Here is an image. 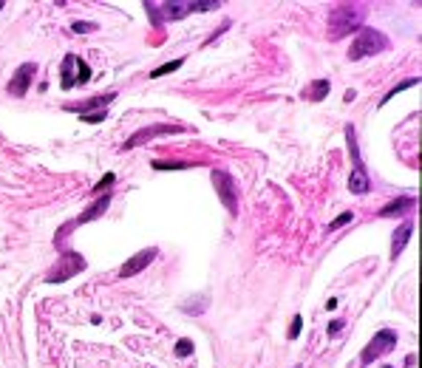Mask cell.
I'll use <instances>...</instances> for the list:
<instances>
[{
    "mask_svg": "<svg viewBox=\"0 0 422 368\" xmlns=\"http://www.w3.org/2000/svg\"><path fill=\"white\" fill-rule=\"evenodd\" d=\"M351 218H354V213H343V215H337L335 221H329V233H335V229L346 227V224H349Z\"/></svg>",
    "mask_w": 422,
    "mask_h": 368,
    "instance_id": "ffe728a7",
    "label": "cell"
},
{
    "mask_svg": "<svg viewBox=\"0 0 422 368\" xmlns=\"http://www.w3.org/2000/svg\"><path fill=\"white\" fill-rule=\"evenodd\" d=\"M295 368H298V365H295Z\"/></svg>",
    "mask_w": 422,
    "mask_h": 368,
    "instance_id": "f1b7e54d",
    "label": "cell"
},
{
    "mask_svg": "<svg viewBox=\"0 0 422 368\" xmlns=\"http://www.w3.org/2000/svg\"><path fill=\"white\" fill-rule=\"evenodd\" d=\"M210 178H213L215 193H218L221 204L227 207V213H230V215H238V190H235L233 176H230L227 170H213V173H210Z\"/></svg>",
    "mask_w": 422,
    "mask_h": 368,
    "instance_id": "ba28073f",
    "label": "cell"
},
{
    "mask_svg": "<svg viewBox=\"0 0 422 368\" xmlns=\"http://www.w3.org/2000/svg\"><path fill=\"white\" fill-rule=\"evenodd\" d=\"M0 9H3V0H0Z\"/></svg>",
    "mask_w": 422,
    "mask_h": 368,
    "instance_id": "83f0119b",
    "label": "cell"
},
{
    "mask_svg": "<svg viewBox=\"0 0 422 368\" xmlns=\"http://www.w3.org/2000/svg\"><path fill=\"white\" fill-rule=\"evenodd\" d=\"M153 167L156 170H187L193 165H187V162H153Z\"/></svg>",
    "mask_w": 422,
    "mask_h": 368,
    "instance_id": "d6986e66",
    "label": "cell"
},
{
    "mask_svg": "<svg viewBox=\"0 0 422 368\" xmlns=\"http://www.w3.org/2000/svg\"><path fill=\"white\" fill-rule=\"evenodd\" d=\"M363 17H366V9L357 6V3H340V6H335L329 12V37L331 40H340V37L363 29Z\"/></svg>",
    "mask_w": 422,
    "mask_h": 368,
    "instance_id": "6da1fadb",
    "label": "cell"
},
{
    "mask_svg": "<svg viewBox=\"0 0 422 368\" xmlns=\"http://www.w3.org/2000/svg\"><path fill=\"white\" fill-rule=\"evenodd\" d=\"M182 125H170V122H162V125H147V128H139L134 136H128L122 145V150H134V147L145 145V142L156 139V136H165V133H182Z\"/></svg>",
    "mask_w": 422,
    "mask_h": 368,
    "instance_id": "9c48e42d",
    "label": "cell"
},
{
    "mask_svg": "<svg viewBox=\"0 0 422 368\" xmlns=\"http://www.w3.org/2000/svg\"><path fill=\"white\" fill-rule=\"evenodd\" d=\"M346 142H349V153L354 156V167H351V176H349V190L354 193V196H366L368 190H371V178H368L366 173V165H363L360 159V147H357V133L354 128H346Z\"/></svg>",
    "mask_w": 422,
    "mask_h": 368,
    "instance_id": "3957f363",
    "label": "cell"
},
{
    "mask_svg": "<svg viewBox=\"0 0 422 368\" xmlns=\"http://www.w3.org/2000/svg\"><path fill=\"white\" fill-rule=\"evenodd\" d=\"M213 9H218V0H170L162 3V17L182 20L193 12H213Z\"/></svg>",
    "mask_w": 422,
    "mask_h": 368,
    "instance_id": "52a82bcc",
    "label": "cell"
},
{
    "mask_svg": "<svg viewBox=\"0 0 422 368\" xmlns=\"http://www.w3.org/2000/svg\"><path fill=\"white\" fill-rule=\"evenodd\" d=\"M85 266L88 264H85V258H82L80 252H62V255L57 258L54 269L46 275V281L49 283H65V281H71L74 275H80Z\"/></svg>",
    "mask_w": 422,
    "mask_h": 368,
    "instance_id": "8992f818",
    "label": "cell"
},
{
    "mask_svg": "<svg viewBox=\"0 0 422 368\" xmlns=\"http://www.w3.org/2000/svg\"><path fill=\"white\" fill-rule=\"evenodd\" d=\"M340 306V301H337V297H329V303H326V309H337Z\"/></svg>",
    "mask_w": 422,
    "mask_h": 368,
    "instance_id": "4316f807",
    "label": "cell"
},
{
    "mask_svg": "<svg viewBox=\"0 0 422 368\" xmlns=\"http://www.w3.org/2000/svg\"><path fill=\"white\" fill-rule=\"evenodd\" d=\"M411 207H414V198L403 196V198H394V201H388L386 207L380 210V215H383V218H394V215H403L405 210H411Z\"/></svg>",
    "mask_w": 422,
    "mask_h": 368,
    "instance_id": "2e32d148",
    "label": "cell"
},
{
    "mask_svg": "<svg viewBox=\"0 0 422 368\" xmlns=\"http://www.w3.org/2000/svg\"><path fill=\"white\" fill-rule=\"evenodd\" d=\"M110 184H114V173H105V178H102V181H97V184H94V193H97V196H102V190H108Z\"/></svg>",
    "mask_w": 422,
    "mask_h": 368,
    "instance_id": "d4e9b609",
    "label": "cell"
},
{
    "mask_svg": "<svg viewBox=\"0 0 422 368\" xmlns=\"http://www.w3.org/2000/svg\"><path fill=\"white\" fill-rule=\"evenodd\" d=\"M60 77H62L60 85L65 91H71L74 85H85L91 80V68H88V62L80 54H65L62 57V65H60Z\"/></svg>",
    "mask_w": 422,
    "mask_h": 368,
    "instance_id": "277c9868",
    "label": "cell"
},
{
    "mask_svg": "<svg viewBox=\"0 0 422 368\" xmlns=\"http://www.w3.org/2000/svg\"><path fill=\"white\" fill-rule=\"evenodd\" d=\"M179 68H182V60H170V62H165V65L153 68V71H150V80H159V77H165V74H173V71H179Z\"/></svg>",
    "mask_w": 422,
    "mask_h": 368,
    "instance_id": "e0dca14e",
    "label": "cell"
},
{
    "mask_svg": "<svg viewBox=\"0 0 422 368\" xmlns=\"http://www.w3.org/2000/svg\"><path fill=\"white\" fill-rule=\"evenodd\" d=\"M114 99H117V94L108 91V94H102V97H91L82 105H71V110H77V113H94V110H105Z\"/></svg>",
    "mask_w": 422,
    "mask_h": 368,
    "instance_id": "4fadbf2b",
    "label": "cell"
},
{
    "mask_svg": "<svg viewBox=\"0 0 422 368\" xmlns=\"http://www.w3.org/2000/svg\"><path fill=\"white\" fill-rule=\"evenodd\" d=\"M300 329H303V317H300V314H295L292 326H289V340H298L300 337Z\"/></svg>",
    "mask_w": 422,
    "mask_h": 368,
    "instance_id": "cb8c5ba5",
    "label": "cell"
},
{
    "mask_svg": "<svg viewBox=\"0 0 422 368\" xmlns=\"http://www.w3.org/2000/svg\"><path fill=\"white\" fill-rule=\"evenodd\" d=\"M176 354L179 357H190V354H193V340H187V337L179 340V343H176Z\"/></svg>",
    "mask_w": 422,
    "mask_h": 368,
    "instance_id": "7402d4cb",
    "label": "cell"
},
{
    "mask_svg": "<svg viewBox=\"0 0 422 368\" xmlns=\"http://www.w3.org/2000/svg\"><path fill=\"white\" fill-rule=\"evenodd\" d=\"M343 326H346L343 320H331V323H329V334H337V331H343Z\"/></svg>",
    "mask_w": 422,
    "mask_h": 368,
    "instance_id": "484cf974",
    "label": "cell"
},
{
    "mask_svg": "<svg viewBox=\"0 0 422 368\" xmlns=\"http://www.w3.org/2000/svg\"><path fill=\"white\" fill-rule=\"evenodd\" d=\"M414 85H419V80H405V82H399V85H397V88H391V91H388V94H386V97L380 99V102L386 105V102H388V99H394V97H397V94H399V91H405V88H414Z\"/></svg>",
    "mask_w": 422,
    "mask_h": 368,
    "instance_id": "ac0fdd59",
    "label": "cell"
},
{
    "mask_svg": "<svg viewBox=\"0 0 422 368\" xmlns=\"http://www.w3.org/2000/svg\"><path fill=\"white\" fill-rule=\"evenodd\" d=\"M37 77V65L34 62H23V65L14 71V77L9 80V85H6V91L12 94V97H26L29 94V85H31V80Z\"/></svg>",
    "mask_w": 422,
    "mask_h": 368,
    "instance_id": "30bf717a",
    "label": "cell"
},
{
    "mask_svg": "<svg viewBox=\"0 0 422 368\" xmlns=\"http://www.w3.org/2000/svg\"><path fill=\"white\" fill-rule=\"evenodd\" d=\"M99 26L97 23H88V20H77V23L71 26V31H77V34H88V31H97Z\"/></svg>",
    "mask_w": 422,
    "mask_h": 368,
    "instance_id": "44dd1931",
    "label": "cell"
},
{
    "mask_svg": "<svg viewBox=\"0 0 422 368\" xmlns=\"http://www.w3.org/2000/svg\"><path fill=\"white\" fill-rule=\"evenodd\" d=\"M386 49H388V37L380 29L363 26V29H357V37L351 40L349 60H363V57H371V54H383Z\"/></svg>",
    "mask_w": 422,
    "mask_h": 368,
    "instance_id": "7a4b0ae2",
    "label": "cell"
},
{
    "mask_svg": "<svg viewBox=\"0 0 422 368\" xmlns=\"http://www.w3.org/2000/svg\"><path fill=\"white\" fill-rule=\"evenodd\" d=\"M108 204H110V193H105V196H99L97 201L91 204V207L85 210V213L80 215L77 221H71V227H77V224H88V221H94V218H99V215L108 210Z\"/></svg>",
    "mask_w": 422,
    "mask_h": 368,
    "instance_id": "5bb4252c",
    "label": "cell"
},
{
    "mask_svg": "<svg viewBox=\"0 0 422 368\" xmlns=\"http://www.w3.org/2000/svg\"><path fill=\"white\" fill-rule=\"evenodd\" d=\"M411 233H414V224H411V221H405L403 227L394 233V238H391V261H397V258L403 255L405 244L411 241Z\"/></svg>",
    "mask_w": 422,
    "mask_h": 368,
    "instance_id": "9a60e30c",
    "label": "cell"
},
{
    "mask_svg": "<svg viewBox=\"0 0 422 368\" xmlns=\"http://www.w3.org/2000/svg\"><path fill=\"white\" fill-rule=\"evenodd\" d=\"M394 349H397V331L394 329H380L377 334L366 343V349H363V354H360V362L363 365H371L374 360H383V357L391 354Z\"/></svg>",
    "mask_w": 422,
    "mask_h": 368,
    "instance_id": "5b68a950",
    "label": "cell"
},
{
    "mask_svg": "<svg viewBox=\"0 0 422 368\" xmlns=\"http://www.w3.org/2000/svg\"><path fill=\"white\" fill-rule=\"evenodd\" d=\"M105 110H94V113H80V119L82 122H88V125H97V122H105Z\"/></svg>",
    "mask_w": 422,
    "mask_h": 368,
    "instance_id": "603a6c76",
    "label": "cell"
},
{
    "mask_svg": "<svg viewBox=\"0 0 422 368\" xmlns=\"http://www.w3.org/2000/svg\"><path fill=\"white\" fill-rule=\"evenodd\" d=\"M329 91H331V82L320 77V80H312V82H309V85H306L303 91H300V97L309 99V102H320V99L329 97Z\"/></svg>",
    "mask_w": 422,
    "mask_h": 368,
    "instance_id": "7c38bea8",
    "label": "cell"
},
{
    "mask_svg": "<svg viewBox=\"0 0 422 368\" xmlns=\"http://www.w3.org/2000/svg\"><path fill=\"white\" fill-rule=\"evenodd\" d=\"M156 255H159V249H156V246L139 249L134 258H128V261H125V266L119 269V275H122V278H134V275H139V272L145 269V266H150V264H153V258H156Z\"/></svg>",
    "mask_w": 422,
    "mask_h": 368,
    "instance_id": "8fae6325",
    "label": "cell"
}]
</instances>
